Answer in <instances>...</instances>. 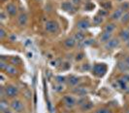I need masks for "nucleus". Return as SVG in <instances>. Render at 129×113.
Listing matches in <instances>:
<instances>
[{"label": "nucleus", "mask_w": 129, "mask_h": 113, "mask_svg": "<svg viewBox=\"0 0 129 113\" xmlns=\"http://www.w3.org/2000/svg\"><path fill=\"white\" fill-rule=\"evenodd\" d=\"M4 93L6 99H16V97L19 95V88L15 85H7L4 87Z\"/></svg>", "instance_id": "1"}, {"label": "nucleus", "mask_w": 129, "mask_h": 113, "mask_svg": "<svg viewBox=\"0 0 129 113\" xmlns=\"http://www.w3.org/2000/svg\"><path fill=\"white\" fill-rule=\"evenodd\" d=\"M91 71L97 77H103L107 72V65L105 63H96L93 65Z\"/></svg>", "instance_id": "2"}, {"label": "nucleus", "mask_w": 129, "mask_h": 113, "mask_svg": "<svg viewBox=\"0 0 129 113\" xmlns=\"http://www.w3.org/2000/svg\"><path fill=\"white\" fill-rule=\"evenodd\" d=\"M45 29L49 33H56L59 30V24L56 20H48L45 24Z\"/></svg>", "instance_id": "3"}, {"label": "nucleus", "mask_w": 129, "mask_h": 113, "mask_svg": "<svg viewBox=\"0 0 129 113\" xmlns=\"http://www.w3.org/2000/svg\"><path fill=\"white\" fill-rule=\"evenodd\" d=\"M10 107H11V109L13 110L14 112H17V113L22 112L23 109H24L22 101L20 100H19V99H14V100H12V101L10 102Z\"/></svg>", "instance_id": "4"}, {"label": "nucleus", "mask_w": 129, "mask_h": 113, "mask_svg": "<svg viewBox=\"0 0 129 113\" xmlns=\"http://www.w3.org/2000/svg\"><path fill=\"white\" fill-rule=\"evenodd\" d=\"M120 45V39L119 38H116V37H113L110 41H108L106 44H104V47L106 50H115L117 47H119Z\"/></svg>", "instance_id": "5"}, {"label": "nucleus", "mask_w": 129, "mask_h": 113, "mask_svg": "<svg viewBox=\"0 0 129 113\" xmlns=\"http://www.w3.org/2000/svg\"><path fill=\"white\" fill-rule=\"evenodd\" d=\"M63 103H64L65 106H67L68 108H73L74 106L77 105V100L73 97V96H70V95H66L63 97Z\"/></svg>", "instance_id": "6"}, {"label": "nucleus", "mask_w": 129, "mask_h": 113, "mask_svg": "<svg viewBox=\"0 0 129 113\" xmlns=\"http://www.w3.org/2000/svg\"><path fill=\"white\" fill-rule=\"evenodd\" d=\"M61 8L62 10H64L65 12L69 14H74L76 13V7L73 4L72 1H65L61 4Z\"/></svg>", "instance_id": "7"}, {"label": "nucleus", "mask_w": 129, "mask_h": 113, "mask_svg": "<svg viewBox=\"0 0 129 113\" xmlns=\"http://www.w3.org/2000/svg\"><path fill=\"white\" fill-rule=\"evenodd\" d=\"M90 27H91L90 21L87 20V19L80 20L76 24V27H77L79 30H86L87 28H89Z\"/></svg>", "instance_id": "8"}, {"label": "nucleus", "mask_w": 129, "mask_h": 113, "mask_svg": "<svg viewBox=\"0 0 129 113\" xmlns=\"http://www.w3.org/2000/svg\"><path fill=\"white\" fill-rule=\"evenodd\" d=\"M73 93L75 94V95H77V96H79L80 98H82V97H85L88 94V90L86 88H84V87L77 86L73 89Z\"/></svg>", "instance_id": "9"}, {"label": "nucleus", "mask_w": 129, "mask_h": 113, "mask_svg": "<svg viewBox=\"0 0 129 113\" xmlns=\"http://www.w3.org/2000/svg\"><path fill=\"white\" fill-rule=\"evenodd\" d=\"M6 13L10 16H16L18 14V7L16 6L14 3H9L6 5Z\"/></svg>", "instance_id": "10"}, {"label": "nucleus", "mask_w": 129, "mask_h": 113, "mask_svg": "<svg viewBox=\"0 0 129 113\" xmlns=\"http://www.w3.org/2000/svg\"><path fill=\"white\" fill-rule=\"evenodd\" d=\"M27 21H28V17L25 13H20L18 16V24L19 27H25L27 25Z\"/></svg>", "instance_id": "11"}, {"label": "nucleus", "mask_w": 129, "mask_h": 113, "mask_svg": "<svg viewBox=\"0 0 129 113\" xmlns=\"http://www.w3.org/2000/svg\"><path fill=\"white\" fill-rule=\"evenodd\" d=\"M123 13H124V12H123L120 8H119V9H116V10H115V11L112 13V15H111V20H114V21H116V20H120Z\"/></svg>", "instance_id": "12"}, {"label": "nucleus", "mask_w": 129, "mask_h": 113, "mask_svg": "<svg viewBox=\"0 0 129 113\" xmlns=\"http://www.w3.org/2000/svg\"><path fill=\"white\" fill-rule=\"evenodd\" d=\"M67 82H68V85L71 87H77L78 84L81 82V78L80 77H78L76 75H71V76H69V78L67 80Z\"/></svg>", "instance_id": "13"}, {"label": "nucleus", "mask_w": 129, "mask_h": 113, "mask_svg": "<svg viewBox=\"0 0 129 113\" xmlns=\"http://www.w3.org/2000/svg\"><path fill=\"white\" fill-rule=\"evenodd\" d=\"M113 38V33L111 32H106L104 31L103 33L100 35V38H99V41L100 43H103V44H106L108 41H110L111 39Z\"/></svg>", "instance_id": "14"}, {"label": "nucleus", "mask_w": 129, "mask_h": 113, "mask_svg": "<svg viewBox=\"0 0 129 113\" xmlns=\"http://www.w3.org/2000/svg\"><path fill=\"white\" fill-rule=\"evenodd\" d=\"M76 40L74 39V37H68L64 40V46L67 49H72L76 46Z\"/></svg>", "instance_id": "15"}, {"label": "nucleus", "mask_w": 129, "mask_h": 113, "mask_svg": "<svg viewBox=\"0 0 129 113\" xmlns=\"http://www.w3.org/2000/svg\"><path fill=\"white\" fill-rule=\"evenodd\" d=\"M4 71H5L7 74L11 75V76H16V75L18 74V72H19V70H18V69H17L15 66L11 65V64H8Z\"/></svg>", "instance_id": "16"}, {"label": "nucleus", "mask_w": 129, "mask_h": 113, "mask_svg": "<svg viewBox=\"0 0 129 113\" xmlns=\"http://www.w3.org/2000/svg\"><path fill=\"white\" fill-rule=\"evenodd\" d=\"M73 37H74V39L76 40L77 43H82L84 40H85V34L82 30H80V31H77L76 33L74 34Z\"/></svg>", "instance_id": "17"}, {"label": "nucleus", "mask_w": 129, "mask_h": 113, "mask_svg": "<svg viewBox=\"0 0 129 113\" xmlns=\"http://www.w3.org/2000/svg\"><path fill=\"white\" fill-rule=\"evenodd\" d=\"M119 39L124 42L129 41V29H121L119 31Z\"/></svg>", "instance_id": "18"}, {"label": "nucleus", "mask_w": 129, "mask_h": 113, "mask_svg": "<svg viewBox=\"0 0 129 113\" xmlns=\"http://www.w3.org/2000/svg\"><path fill=\"white\" fill-rule=\"evenodd\" d=\"M117 67H118V69H119L120 71H122V72L129 71V65L124 61V60H119V61L117 62Z\"/></svg>", "instance_id": "19"}, {"label": "nucleus", "mask_w": 129, "mask_h": 113, "mask_svg": "<svg viewBox=\"0 0 129 113\" xmlns=\"http://www.w3.org/2000/svg\"><path fill=\"white\" fill-rule=\"evenodd\" d=\"M116 86L117 88H119V89H121L123 91H126L127 90V88H128V83L126 82V81H124V80L121 78V79H117L116 80Z\"/></svg>", "instance_id": "20"}, {"label": "nucleus", "mask_w": 129, "mask_h": 113, "mask_svg": "<svg viewBox=\"0 0 129 113\" xmlns=\"http://www.w3.org/2000/svg\"><path fill=\"white\" fill-rule=\"evenodd\" d=\"M93 106H94V104H93V102L92 101H85L84 104H82L81 105V110L82 111H89V110H91L92 108H93Z\"/></svg>", "instance_id": "21"}, {"label": "nucleus", "mask_w": 129, "mask_h": 113, "mask_svg": "<svg viewBox=\"0 0 129 113\" xmlns=\"http://www.w3.org/2000/svg\"><path fill=\"white\" fill-rule=\"evenodd\" d=\"M116 26L115 22H108V24L104 27V31L113 33V32L116 30Z\"/></svg>", "instance_id": "22"}, {"label": "nucleus", "mask_w": 129, "mask_h": 113, "mask_svg": "<svg viewBox=\"0 0 129 113\" xmlns=\"http://www.w3.org/2000/svg\"><path fill=\"white\" fill-rule=\"evenodd\" d=\"M95 40L92 39V38H89V39H85L84 40L82 43H79V47L80 48H84V47H87V46H90L94 43Z\"/></svg>", "instance_id": "23"}, {"label": "nucleus", "mask_w": 129, "mask_h": 113, "mask_svg": "<svg viewBox=\"0 0 129 113\" xmlns=\"http://www.w3.org/2000/svg\"><path fill=\"white\" fill-rule=\"evenodd\" d=\"M0 102H1V103H0V109H1V112H2V111H4V110H6V109H8V105H9V103L7 102L6 98L1 99Z\"/></svg>", "instance_id": "24"}, {"label": "nucleus", "mask_w": 129, "mask_h": 113, "mask_svg": "<svg viewBox=\"0 0 129 113\" xmlns=\"http://www.w3.org/2000/svg\"><path fill=\"white\" fill-rule=\"evenodd\" d=\"M93 25L94 26H99V25H101L102 22H103V18L101 17V16H99V15H97L95 16L94 18H93Z\"/></svg>", "instance_id": "25"}, {"label": "nucleus", "mask_w": 129, "mask_h": 113, "mask_svg": "<svg viewBox=\"0 0 129 113\" xmlns=\"http://www.w3.org/2000/svg\"><path fill=\"white\" fill-rule=\"evenodd\" d=\"M120 21H121V24H127V22H129V11L123 13L122 17L120 19Z\"/></svg>", "instance_id": "26"}, {"label": "nucleus", "mask_w": 129, "mask_h": 113, "mask_svg": "<svg viewBox=\"0 0 129 113\" xmlns=\"http://www.w3.org/2000/svg\"><path fill=\"white\" fill-rule=\"evenodd\" d=\"M53 91L57 92V93H61L63 90H64V87H63V84H58L56 83L55 85H53Z\"/></svg>", "instance_id": "27"}, {"label": "nucleus", "mask_w": 129, "mask_h": 113, "mask_svg": "<svg viewBox=\"0 0 129 113\" xmlns=\"http://www.w3.org/2000/svg\"><path fill=\"white\" fill-rule=\"evenodd\" d=\"M11 62L15 65H20L21 64V60L19 57H12L11 58Z\"/></svg>", "instance_id": "28"}, {"label": "nucleus", "mask_w": 129, "mask_h": 113, "mask_svg": "<svg viewBox=\"0 0 129 113\" xmlns=\"http://www.w3.org/2000/svg\"><path fill=\"white\" fill-rule=\"evenodd\" d=\"M55 81H56V83H58V84H64V83H66L67 82V79H66V77H64V76H56L55 77Z\"/></svg>", "instance_id": "29"}, {"label": "nucleus", "mask_w": 129, "mask_h": 113, "mask_svg": "<svg viewBox=\"0 0 129 113\" xmlns=\"http://www.w3.org/2000/svg\"><path fill=\"white\" fill-rule=\"evenodd\" d=\"M98 113H113V110L109 107H101L99 109H97Z\"/></svg>", "instance_id": "30"}, {"label": "nucleus", "mask_w": 129, "mask_h": 113, "mask_svg": "<svg viewBox=\"0 0 129 113\" xmlns=\"http://www.w3.org/2000/svg\"><path fill=\"white\" fill-rule=\"evenodd\" d=\"M81 69H82V71H88V70L92 69V67L89 63H84V64H82Z\"/></svg>", "instance_id": "31"}, {"label": "nucleus", "mask_w": 129, "mask_h": 113, "mask_svg": "<svg viewBox=\"0 0 129 113\" xmlns=\"http://www.w3.org/2000/svg\"><path fill=\"white\" fill-rule=\"evenodd\" d=\"M84 57H85V55H84L83 52H80V53H78L77 55H76V57H75V60H76V61H80V60H84Z\"/></svg>", "instance_id": "32"}, {"label": "nucleus", "mask_w": 129, "mask_h": 113, "mask_svg": "<svg viewBox=\"0 0 129 113\" xmlns=\"http://www.w3.org/2000/svg\"><path fill=\"white\" fill-rule=\"evenodd\" d=\"M7 35H8V34H7L6 30H5L3 27H1V28H0V39L3 40L5 37H6Z\"/></svg>", "instance_id": "33"}, {"label": "nucleus", "mask_w": 129, "mask_h": 113, "mask_svg": "<svg viewBox=\"0 0 129 113\" xmlns=\"http://www.w3.org/2000/svg\"><path fill=\"white\" fill-rule=\"evenodd\" d=\"M102 6L104 7V10H109V8L112 7V4H111V2L109 1V2H107L106 4H105V3H102Z\"/></svg>", "instance_id": "34"}, {"label": "nucleus", "mask_w": 129, "mask_h": 113, "mask_svg": "<svg viewBox=\"0 0 129 113\" xmlns=\"http://www.w3.org/2000/svg\"><path fill=\"white\" fill-rule=\"evenodd\" d=\"M98 15L103 18V17H105V16L107 15V10H101V11H99V12H98Z\"/></svg>", "instance_id": "35"}, {"label": "nucleus", "mask_w": 129, "mask_h": 113, "mask_svg": "<svg viewBox=\"0 0 129 113\" xmlns=\"http://www.w3.org/2000/svg\"><path fill=\"white\" fill-rule=\"evenodd\" d=\"M7 16H8V14H7L6 12H4V11H2V12H1V20H5Z\"/></svg>", "instance_id": "36"}, {"label": "nucleus", "mask_w": 129, "mask_h": 113, "mask_svg": "<svg viewBox=\"0 0 129 113\" xmlns=\"http://www.w3.org/2000/svg\"><path fill=\"white\" fill-rule=\"evenodd\" d=\"M122 79L124 80V81H126L127 83H129V74H124L122 77Z\"/></svg>", "instance_id": "37"}, {"label": "nucleus", "mask_w": 129, "mask_h": 113, "mask_svg": "<svg viewBox=\"0 0 129 113\" xmlns=\"http://www.w3.org/2000/svg\"><path fill=\"white\" fill-rule=\"evenodd\" d=\"M17 39V36L15 35V34H12V35H10V41L11 42H14V41H16Z\"/></svg>", "instance_id": "38"}, {"label": "nucleus", "mask_w": 129, "mask_h": 113, "mask_svg": "<svg viewBox=\"0 0 129 113\" xmlns=\"http://www.w3.org/2000/svg\"><path fill=\"white\" fill-rule=\"evenodd\" d=\"M72 2H73L74 5H78V4H80L82 2V0H72Z\"/></svg>", "instance_id": "39"}, {"label": "nucleus", "mask_w": 129, "mask_h": 113, "mask_svg": "<svg viewBox=\"0 0 129 113\" xmlns=\"http://www.w3.org/2000/svg\"><path fill=\"white\" fill-rule=\"evenodd\" d=\"M51 65L52 66H56L57 64H56V60H52L51 61Z\"/></svg>", "instance_id": "40"}, {"label": "nucleus", "mask_w": 129, "mask_h": 113, "mask_svg": "<svg viewBox=\"0 0 129 113\" xmlns=\"http://www.w3.org/2000/svg\"><path fill=\"white\" fill-rule=\"evenodd\" d=\"M124 61H125V62H126V63L129 65V56H127V57L124 59Z\"/></svg>", "instance_id": "41"}, {"label": "nucleus", "mask_w": 129, "mask_h": 113, "mask_svg": "<svg viewBox=\"0 0 129 113\" xmlns=\"http://www.w3.org/2000/svg\"><path fill=\"white\" fill-rule=\"evenodd\" d=\"M2 113H13L11 110H9V109H6V110H4V111H2Z\"/></svg>", "instance_id": "42"}, {"label": "nucleus", "mask_w": 129, "mask_h": 113, "mask_svg": "<svg viewBox=\"0 0 129 113\" xmlns=\"http://www.w3.org/2000/svg\"><path fill=\"white\" fill-rule=\"evenodd\" d=\"M0 77H1V81H2V82H4V81H5V78H4V75H3V74H1V75H0Z\"/></svg>", "instance_id": "43"}, {"label": "nucleus", "mask_w": 129, "mask_h": 113, "mask_svg": "<svg viewBox=\"0 0 129 113\" xmlns=\"http://www.w3.org/2000/svg\"><path fill=\"white\" fill-rule=\"evenodd\" d=\"M125 92H126V94H128V95H129V87H128V88H127V90H126Z\"/></svg>", "instance_id": "44"}, {"label": "nucleus", "mask_w": 129, "mask_h": 113, "mask_svg": "<svg viewBox=\"0 0 129 113\" xmlns=\"http://www.w3.org/2000/svg\"><path fill=\"white\" fill-rule=\"evenodd\" d=\"M91 113H98V111H97V110H95V111H92Z\"/></svg>", "instance_id": "45"}, {"label": "nucleus", "mask_w": 129, "mask_h": 113, "mask_svg": "<svg viewBox=\"0 0 129 113\" xmlns=\"http://www.w3.org/2000/svg\"><path fill=\"white\" fill-rule=\"evenodd\" d=\"M126 45L129 47V41H127V42H126Z\"/></svg>", "instance_id": "46"}, {"label": "nucleus", "mask_w": 129, "mask_h": 113, "mask_svg": "<svg viewBox=\"0 0 129 113\" xmlns=\"http://www.w3.org/2000/svg\"><path fill=\"white\" fill-rule=\"evenodd\" d=\"M125 113H129V108H128V109H127V111H126V112H125Z\"/></svg>", "instance_id": "47"}, {"label": "nucleus", "mask_w": 129, "mask_h": 113, "mask_svg": "<svg viewBox=\"0 0 129 113\" xmlns=\"http://www.w3.org/2000/svg\"><path fill=\"white\" fill-rule=\"evenodd\" d=\"M62 113H67V112H62Z\"/></svg>", "instance_id": "48"}, {"label": "nucleus", "mask_w": 129, "mask_h": 113, "mask_svg": "<svg viewBox=\"0 0 129 113\" xmlns=\"http://www.w3.org/2000/svg\"><path fill=\"white\" fill-rule=\"evenodd\" d=\"M128 29H129V26H128Z\"/></svg>", "instance_id": "49"}]
</instances>
